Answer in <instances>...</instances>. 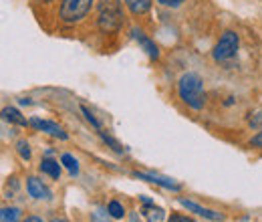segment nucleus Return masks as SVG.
Here are the masks:
<instances>
[{
	"mask_svg": "<svg viewBox=\"0 0 262 222\" xmlns=\"http://www.w3.org/2000/svg\"><path fill=\"white\" fill-rule=\"evenodd\" d=\"M238 45H240L238 34L234 31H226L220 36L218 45L214 47V53H212V55H214V61L224 63V61L234 59V57H236V51H238Z\"/></svg>",
	"mask_w": 262,
	"mask_h": 222,
	"instance_id": "obj_4",
	"label": "nucleus"
},
{
	"mask_svg": "<svg viewBox=\"0 0 262 222\" xmlns=\"http://www.w3.org/2000/svg\"><path fill=\"white\" fill-rule=\"evenodd\" d=\"M160 4H164V6H171V8H176V6H180L184 0H158Z\"/></svg>",
	"mask_w": 262,
	"mask_h": 222,
	"instance_id": "obj_23",
	"label": "nucleus"
},
{
	"mask_svg": "<svg viewBox=\"0 0 262 222\" xmlns=\"http://www.w3.org/2000/svg\"><path fill=\"white\" fill-rule=\"evenodd\" d=\"M91 6H93V0H61L59 14H61L63 23L75 25L81 18L87 16V12L91 10Z\"/></svg>",
	"mask_w": 262,
	"mask_h": 222,
	"instance_id": "obj_3",
	"label": "nucleus"
},
{
	"mask_svg": "<svg viewBox=\"0 0 262 222\" xmlns=\"http://www.w3.org/2000/svg\"><path fill=\"white\" fill-rule=\"evenodd\" d=\"M133 176L139 178V180H145V182H149V184H158V186L167 188V190H173V192L182 190V184H178V182H173V180H169V178H164V176H158V174H141V172H133Z\"/></svg>",
	"mask_w": 262,
	"mask_h": 222,
	"instance_id": "obj_7",
	"label": "nucleus"
},
{
	"mask_svg": "<svg viewBox=\"0 0 262 222\" xmlns=\"http://www.w3.org/2000/svg\"><path fill=\"white\" fill-rule=\"evenodd\" d=\"M131 222H137V214H131Z\"/></svg>",
	"mask_w": 262,
	"mask_h": 222,
	"instance_id": "obj_27",
	"label": "nucleus"
},
{
	"mask_svg": "<svg viewBox=\"0 0 262 222\" xmlns=\"http://www.w3.org/2000/svg\"><path fill=\"white\" fill-rule=\"evenodd\" d=\"M123 2H125V6L129 8L131 14L139 16V14H145V12L151 8V2H154V0H123Z\"/></svg>",
	"mask_w": 262,
	"mask_h": 222,
	"instance_id": "obj_12",
	"label": "nucleus"
},
{
	"mask_svg": "<svg viewBox=\"0 0 262 222\" xmlns=\"http://www.w3.org/2000/svg\"><path fill=\"white\" fill-rule=\"evenodd\" d=\"M16 152L20 154L23 159H31V148H29V144H27L25 139H20V142L16 144Z\"/></svg>",
	"mask_w": 262,
	"mask_h": 222,
	"instance_id": "obj_19",
	"label": "nucleus"
},
{
	"mask_svg": "<svg viewBox=\"0 0 262 222\" xmlns=\"http://www.w3.org/2000/svg\"><path fill=\"white\" fill-rule=\"evenodd\" d=\"M51 222H67V220H65V218H53Z\"/></svg>",
	"mask_w": 262,
	"mask_h": 222,
	"instance_id": "obj_26",
	"label": "nucleus"
},
{
	"mask_svg": "<svg viewBox=\"0 0 262 222\" xmlns=\"http://www.w3.org/2000/svg\"><path fill=\"white\" fill-rule=\"evenodd\" d=\"M180 204H182L184 208H188L190 212H196L198 216H204V218H208V220H214V222L224 220V214H220V212H216V210H210V208H204V206H200V204L192 202V200L182 198Z\"/></svg>",
	"mask_w": 262,
	"mask_h": 222,
	"instance_id": "obj_8",
	"label": "nucleus"
},
{
	"mask_svg": "<svg viewBox=\"0 0 262 222\" xmlns=\"http://www.w3.org/2000/svg\"><path fill=\"white\" fill-rule=\"evenodd\" d=\"M61 164L69 170L71 176H77V174H79V162L73 158L71 154H63V156H61Z\"/></svg>",
	"mask_w": 262,
	"mask_h": 222,
	"instance_id": "obj_17",
	"label": "nucleus"
},
{
	"mask_svg": "<svg viewBox=\"0 0 262 222\" xmlns=\"http://www.w3.org/2000/svg\"><path fill=\"white\" fill-rule=\"evenodd\" d=\"M2 117L6 119V122H10V124H14V126H29V122L20 115V111L18 109H14V107H4L2 109Z\"/></svg>",
	"mask_w": 262,
	"mask_h": 222,
	"instance_id": "obj_13",
	"label": "nucleus"
},
{
	"mask_svg": "<svg viewBox=\"0 0 262 222\" xmlns=\"http://www.w3.org/2000/svg\"><path fill=\"white\" fill-rule=\"evenodd\" d=\"M40 172L47 174V176H51L53 180H59V178H61V164L55 162V159L45 158L40 162Z\"/></svg>",
	"mask_w": 262,
	"mask_h": 222,
	"instance_id": "obj_10",
	"label": "nucleus"
},
{
	"mask_svg": "<svg viewBox=\"0 0 262 222\" xmlns=\"http://www.w3.org/2000/svg\"><path fill=\"white\" fill-rule=\"evenodd\" d=\"M93 222H107V218L103 220V218H101V210H95V212H93Z\"/></svg>",
	"mask_w": 262,
	"mask_h": 222,
	"instance_id": "obj_24",
	"label": "nucleus"
},
{
	"mask_svg": "<svg viewBox=\"0 0 262 222\" xmlns=\"http://www.w3.org/2000/svg\"><path fill=\"white\" fill-rule=\"evenodd\" d=\"M141 214L145 216V220L147 222H164V208H160V206H156V204H145V208L141 210Z\"/></svg>",
	"mask_w": 262,
	"mask_h": 222,
	"instance_id": "obj_11",
	"label": "nucleus"
},
{
	"mask_svg": "<svg viewBox=\"0 0 262 222\" xmlns=\"http://www.w3.org/2000/svg\"><path fill=\"white\" fill-rule=\"evenodd\" d=\"M29 126L34 127V129H38V131H45V133H49V135H53V137H59V139H67V137H69L63 127L59 126V124H55V122H49V119L33 117V119L29 122Z\"/></svg>",
	"mask_w": 262,
	"mask_h": 222,
	"instance_id": "obj_5",
	"label": "nucleus"
},
{
	"mask_svg": "<svg viewBox=\"0 0 262 222\" xmlns=\"http://www.w3.org/2000/svg\"><path fill=\"white\" fill-rule=\"evenodd\" d=\"M178 93L184 103H188L192 109H202L206 103V91H204V81L198 73H186L182 75L178 83Z\"/></svg>",
	"mask_w": 262,
	"mask_h": 222,
	"instance_id": "obj_1",
	"label": "nucleus"
},
{
	"mask_svg": "<svg viewBox=\"0 0 262 222\" xmlns=\"http://www.w3.org/2000/svg\"><path fill=\"white\" fill-rule=\"evenodd\" d=\"M45 2H51V0H45Z\"/></svg>",
	"mask_w": 262,
	"mask_h": 222,
	"instance_id": "obj_28",
	"label": "nucleus"
},
{
	"mask_svg": "<svg viewBox=\"0 0 262 222\" xmlns=\"http://www.w3.org/2000/svg\"><path fill=\"white\" fill-rule=\"evenodd\" d=\"M250 146H252V148H260L262 150V131L260 133H256V135L250 139Z\"/></svg>",
	"mask_w": 262,
	"mask_h": 222,
	"instance_id": "obj_21",
	"label": "nucleus"
},
{
	"mask_svg": "<svg viewBox=\"0 0 262 222\" xmlns=\"http://www.w3.org/2000/svg\"><path fill=\"white\" fill-rule=\"evenodd\" d=\"M99 135H101V139H103V142H105V144H107V146H109V148H111L115 154H123V152H125V148H123V146H121L117 139H113L111 135H107L103 129H99Z\"/></svg>",
	"mask_w": 262,
	"mask_h": 222,
	"instance_id": "obj_16",
	"label": "nucleus"
},
{
	"mask_svg": "<svg viewBox=\"0 0 262 222\" xmlns=\"http://www.w3.org/2000/svg\"><path fill=\"white\" fill-rule=\"evenodd\" d=\"M23 222H45V220H42L40 216H27V218H25Z\"/></svg>",
	"mask_w": 262,
	"mask_h": 222,
	"instance_id": "obj_25",
	"label": "nucleus"
},
{
	"mask_svg": "<svg viewBox=\"0 0 262 222\" xmlns=\"http://www.w3.org/2000/svg\"><path fill=\"white\" fill-rule=\"evenodd\" d=\"M167 222H194V220L188 218V216H182V214H171V218Z\"/></svg>",
	"mask_w": 262,
	"mask_h": 222,
	"instance_id": "obj_22",
	"label": "nucleus"
},
{
	"mask_svg": "<svg viewBox=\"0 0 262 222\" xmlns=\"http://www.w3.org/2000/svg\"><path fill=\"white\" fill-rule=\"evenodd\" d=\"M81 111H83V115H85V119H87V122H89V124H91V126L95 127V129H101V124H99L97 122V117H95V115H93V113H91V111H89V109H87V107H85V105H81Z\"/></svg>",
	"mask_w": 262,
	"mask_h": 222,
	"instance_id": "obj_20",
	"label": "nucleus"
},
{
	"mask_svg": "<svg viewBox=\"0 0 262 222\" xmlns=\"http://www.w3.org/2000/svg\"><path fill=\"white\" fill-rule=\"evenodd\" d=\"M123 14L119 0H101L99 4V29L103 32H115L121 27Z\"/></svg>",
	"mask_w": 262,
	"mask_h": 222,
	"instance_id": "obj_2",
	"label": "nucleus"
},
{
	"mask_svg": "<svg viewBox=\"0 0 262 222\" xmlns=\"http://www.w3.org/2000/svg\"><path fill=\"white\" fill-rule=\"evenodd\" d=\"M20 220V210L14 206H4L0 212V222H18Z\"/></svg>",
	"mask_w": 262,
	"mask_h": 222,
	"instance_id": "obj_14",
	"label": "nucleus"
},
{
	"mask_svg": "<svg viewBox=\"0 0 262 222\" xmlns=\"http://www.w3.org/2000/svg\"><path fill=\"white\" fill-rule=\"evenodd\" d=\"M248 126L252 129H262V109L250 111L248 113Z\"/></svg>",
	"mask_w": 262,
	"mask_h": 222,
	"instance_id": "obj_18",
	"label": "nucleus"
},
{
	"mask_svg": "<svg viewBox=\"0 0 262 222\" xmlns=\"http://www.w3.org/2000/svg\"><path fill=\"white\" fill-rule=\"evenodd\" d=\"M27 190L36 200H51V190L38 178H29L27 180Z\"/></svg>",
	"mask_w": 262,
	"mask_h": 222,
	"instance_id": "obj_9",
	"label": "nucleus"
},
{
	"mask_svg": "<svg viewBox=\"0 0 262 222\" xmlns=\"http://www.w3.org/2000/svg\"><path fill=\"white\" fill-rule=\"evenodd\" d=\"M107 212H109V216L115 218V220H121V218L125 216V208H123L117 200H111V202L107 204Z\"/></svg>",
	"mask_w": 262,
	"mask_h": 222,
	"instance_id": "obj_15",
	"label": "nucleus"
},
{
	"mask_svg": "<svg viewBox=\"0 0 262 222\" xmlns=\"http://www.w3.org/2000/svg\"><path fill=\"white\" fill-rule=\"evenodd\" d=\"M131 36L139 43V47L147 53V57H149L151 61H158V59H160V49H158V45H156L145 32L139 31V29H131Z\"/></svg>",
	"mask_w": 262,
	"mask_h": 222,
	"instance_id": "obj_6",
	"label": "nucleus"
}]
</instances>
